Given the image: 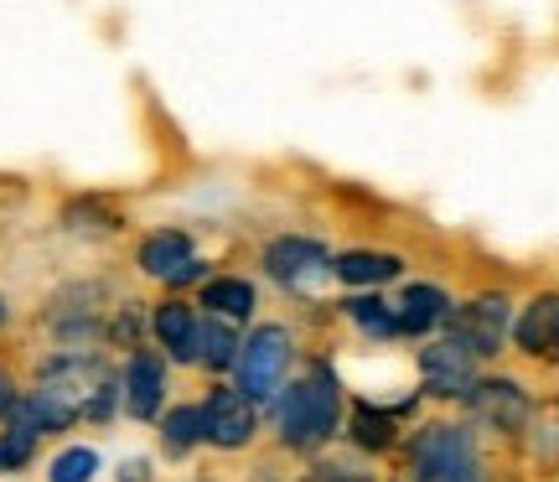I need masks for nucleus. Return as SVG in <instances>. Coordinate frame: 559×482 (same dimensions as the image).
Returning <instances> with one entry per match:
<instances>
[{"label": "nucleus", "mask_w": 559, "mask_h": 482, "mask_svg": "<svg viewBox=\"0 0 559 482\" xmlns=\"http://www.w3.org/2000/svg\"><path fill=\"white\" fill-rule=\"evenodd\" d=\"M264 410H270L275 442L285 446V451H296V457H317L332 436H342V415H347L337 368H332L326 358L311 363V368H306L300 379L285 384Z\"/></svg>", "instance_id": "f257e3e1"}, {"label": "nucleus", "mask_w": 559, "mask_h": 482, "mask_svg": "<svg viewBox=\"0 0 559 482\" xmlns=\"http://www.w3.org/2000/svg\"><path fill=\"white\" fill-rule=\"evenodd\" d=\"M415 482H487L477 431L466 421H425L404 436Z\"/></svg>", "instance_id": "f03ea898"}, {"label": "nucleus", "mask_w": 559, "mask_h": 482, "mask_svg": "<svg viewBox=\"0 0 559 482\" xmlns=\"http://www.w3.org/2000/svg\"><path fill=\"white\" fill-rule=\"evenodd\" d=\"M290 363H296V332L285 321H260L243 332L239 363H234V389L243 400L270 404L290 384Z\"/></svg>", "instance_id": "7ed1b4c3"}, {"label": "nucleus", "mask_w": 559, "mask_h": 482, "mask_svg": "<svg viewBox=\"0 0 559 482\" xmlns=\"http://www.w3.org/2000/svg\"><path fill=\"white\" fill-rule=\"evenodd\" d=\"M104 317H109V285L68 281L41 306V332L58 348H104Z\"/></svg>", "instance_id": "20e7f679"}, {"label": "nucleus", "mask_w": 559, "mask_h": 482, "mask_svg": "<svg viewBox=\"0 0 559 482\" xmlns=\"http://www.w3.org/2000/svg\"><path fill=\"white\" fill-rule=\"evenodd\" d=\"M513 332V302L502 291H481L472 302H456L451 317L440 327V338H451L456 348H466L472 358H498L502 353V338Z\"/></svg>", "instance_id": "39448f33"}, {"label": "nucleus", "mask_w": 559, "mask_h": 482, "mask_svg": "<svg viewBox=\"0 0 559 482\" xmlns=\"http://www.w3.org/2000/svg\"><path fill=\"white\" fill-rule=\"evenodd\" d=\"M198 415H202V446H213V451H243L260 436V404L243 400L234 384H213L198 400Z\"/></svg>", "instance_id": "423d86ee"}, {"label": "nucleus", "mask_w": 559, "mask_h": 482, "mask_svg": "<svg viewBox=\"0 0 559 482\" xmlns=\"http://www.w3.org/2000/svg\"><path fill=\"white\" fill-rule=\"evenodd\" d=\"M419 395L425 400H445V404H461L466 395H472V384L481 379V363L466 353V348H456L451 338H436L419 348Z\"/></svg>", "instance_id": "0eeeda50"}, {"label": "nucleus", "mask_w": 559, "mask_h": 482, "mask_svg": "<svg viewBox=\"0 0 559 482\" xmlns=\"http://www.w3.org/2000/svg\"><path fill=\"white\" fill-rule=\"evenodd\" d=\"M120 389H124V415H130V421L156 425L160 415H166V395H171V363L160 358V348H135V353H124Z\"/></svg>", "instance_id": "6e6552de"}, {"label": "nucleus", "mask_w": 559, "mask_h": 482, "mask_svg": "<svg viewBox=\"0 0 559 482\" xmlns=\"http://www.w3.org/2000/svg\"><path fill=\"white\" fill-rule=\"evenodd\" d=\"M466 415L487 431H498V436H519L528 431L534 421V400H528V389L519 379H508V374H492V379H477L472 384V395H466Z\"/></svg>", "instance_id": "1a4fd4ad"}, {"label": "nucleus", "mask_w": 559, "mask_h": 482, "mask_svg": "<svg viewBox=\"0 0 559 482\" xmlns=\"http://www.w3.org/2000/svg\"><path fill=\"white\" fill-rule=\"evenodd\" d=\"M260 270L285 291H300L317 275H332V249L311 234H275V239L260 249Z\"/></svg>", "instance_id": "9d476101"}, {"label": "nucleus", "mask_w": 559, "mask_h": 482, "mask_svg": "<svg viewBox=\"0 0 559 482\" xmlns=\"http://www.w3.org/2000/svg\"><path fill=\"white\" fill-rule=\"evenodd\" d=\"M198 327H202V311L187 296H166V302L151 306V338H156L160 358L177 363V368L198 363Z\"/></svg>", "instance_id": "9b49d317"}, {"label": "nucleus", "mask_w": 559, "mask_h": 482, "mask_svg": "<svg viewBox=\"0 0 559 482\" xmlns=\"http://www.w3.org/2000/svg\"><path fill=\"white\" fill-rule=\"evenodd\" d=\"M404 415H409V404H379V400H353L347 404V415H342V436L358 446V451H368V457H383V451H394L400 446V425Z\"/></svg>", "instance_id": "f8f14e48"}, {"label": "nucleus", "mask_w": 559, "mask_h": 482, "mask_svg": "<svg viewBox=\"0 0 559 482\" xmlns=\"http://www.w3.org/2000/svg\"><path fill=\"white\" fill-rule=\"evenodd\" d=\"M513 348L523 358H559V291H539L534 302H523V311L513 317Z\"/></svg>", "instance_id": "ddd939ff"}, {"label": "nucleus", "mask_w": 559, "mask_h": 482, "mask_svg": "<svg viewBox=\"0 0 559 482\" xmlns=\"http://www.w3.org/2000/svg\"><path fill=\"white\" fill-rule=\"evenodd\" d=\"M451 296H445V285L436 281H409L400 285V302H394V321H400V338H430L445 327L451 317Z\"/></svg>", "instance_id": "4468645a"}, {"label": "nucleus", "mask_w": 559, "mask_h": 482, "mask_svg": "<svg viewBox=\"0 0 559 482\" xmlns=\"http://www.w3.org/2000/svg\"><path fill=\"white\" fill-rule=\"evenodd\" d=\"M400 275L404 255H394V249H342V255H332V281H342L347 291H379Z\"/></svg>", "instance_id": "2eb2a0df"}, {"label": "nucleus", "mask_w": 559, "mask_h": 482, "mask_svg": "<svg viewBox=\"0 0 559 482\" xmlns=\"http://www.w3.org/2000/svg\"><path fill=\"white\" fill-rule=\"evenodd\" d=\"M187 260H198V239L187 228H151L135 244V270L151 281H166L171 270H181Z\"/></svg>", "instance_id": "dca6fc26"}, {"label": "nucleus", "mask_w": 559, "mask_h": 482, "mask_svg": "<svg viewBox=\"0 0 559 482\" xmlns=\"http://www.w3.org/2000/svg\"><path fill=\"white\" fill-rule=\"evenodd\" d=\"M254 306H260V291H254V281H243V275H207L198 285V311L234 321V327H243V321L254 317Z\"/></svg>", "instance_id": "f3484780"}, {"label": "nucleus", "mask_w": 559, "mask_h": 482, "mask_svg": "<svg viewBox=\"0 0 559 482\" xmlns=\"http://www.w3.org/2000/svg\"><path fill=\"white\" fill-rule=\"evenodd\" d=\"M239 348H243V332L234 327V321L207 317V311H202V327H198V363H192V368H202V374L223 379V374H234V363H239Z\"/></svg>", "instance_id": "a211bd4d"}, {"label": "nucleus", "mask_w": 559, "mask_h": 482, "mask_svg": "<svg viewBox=\"0 0 559 482\" xmlns=\"http://www.w3.org/2000/svg\"><path fill=\"white\" fill-rule=\"evenodd\" d=\"M156 436H160V457H171V462H187L192 451L202 446V415L192 400L181 404H166V415L156 421Z\"/></svg>", "instance_id": "6ab92c4d"}, {"label": "nucleus", "mask_w": 559, "mask_h": 482, "mask_svg": "<svg viewBox=\"0 0 559 482\" xmlns=\"http://www.w3.org/2000/svg\"><path fill=\"white\" fill-rule=\"evenodd\" d=\"M342 317L373 342H400V321H394V302H383L379 291H353L342 302Z\"/></svg>", "instance_id": "aec40b11"}, {"label": "nucleus", "mask_w": 559, "mask_h": 482, "mask_svg": "<svg viewBox=\"0 0 559 482\" xmlns=\"http://www.w3.org/2000/svg\"><path fill=\"white\" fill-rule=\"evenodd\" d=\"M151 338V306L145 302H115L109 317H104V348H120V353H135Z\"/></svg>", "instance_id": "412c9836"}, {"label": "nucleus", "mask_w": 559, "mask_h": 482, "mask_svg": "<svg viewBox=\"0 0 559 482\" xmlns=\"http://www.w3.org/2000/svg\"><path fill=\"white\" fill-rule=\"evenodd\" d=\"M62 228H68V234H94V239H104V234H120L124 219L99 198H73L62 208Z\"/></svg>", "instance_id": "4be33fe9"}, {"label": "nucleus", "mask_w": 559, "mask_h": 482, "mask_svg": "<svg viewBox=\"0 0 559 482\" xmlns=\"http://www.w3.org/2000/svg\"><path fill=\"white\" fill-rule=\"evenodd\" d=\"M37 446H41L37 431H26L21 421H5V431H0V478L26 472V467L37 462Z\"/></svg>", "instance_id": "5701e85b"}, {"label": "nucleus", "mask_w": 559, "mask_h": 482, "mask_svg": "<svg viewBox=\"0 0 559 482\" xmlns=\"http://www.w3.org/2000/svg\"><path fill=\"white\" fill-rule=\"evenodd\" d=\"M104 472L94 446H62L58 457L47 462V482H94Z\"/></svg>", "instance_id": "b1692460"}, {"label": "nucleus", "mask_w": 559, "mask_h": 482, "mask_svg": "<svg viewBox=\"0 0 559 482\" xmlns=\"http://www.w3.org/2000/svg\"><path fill=\"white\" fill-rule=\"evenodd\" d=\"M300 482H379V472L362 462V457H311Z\"/></svg>", "instance_id": "393cba45"}, {"label": "nucleus", "mask_w": 559, "mask_h": 482, "mask_svg": "<svg viewBox=\"0 0 559 482\" xmlns=\"http://www.w3.org/2000/svg\"><path fill=\"white\" fill-rule=\"evenodd\" d=\"M124 410V389H120V368L109 374V379L88 395V404H83V421L88 425H115V415Z\"/></svg>", "instance_id": "a878e982"}, {"label": "nucleus", "mask_w": 559, "mask_h": 482, "mask_svg": "<svg viewBox=\"0 0 559 482\" xmlns=\"http://www.w3.org/2000/svg\"><path fill=\"white\" fill-rule=\"evenodd\" d=\"M207 275H213V270H207V260H202V255H198V260H187V264H181V270H171V275H166V281H160V285H166L171 296H181L187 285H202V281H207Z\"/></svg>", "instance_id": "bb28decb"}, {"label": "nucleus", "mask_w": 559, "mask_h": 482, "mask_svg": "<svg viewBox=\"0 0 559 482\" xmlns=\"http://www.w3.org/2000/svg\"><path fill=\"white\" fill-rule=\"evenodd\" d=\"M21 395H26V389H21V379L5 368V363H0V421H11V415H16Z\"/></svg>", "instance_id": "cd10ccee"}, {"label": "nucleus", "mask_w": 559, "mask_h": 482, "mask_svg": "<svg viewBox=\"0 0 559 482\" xmlns=\"http://www.w3.org/2000/svg\"><path fill=\"white\" fill-rule=\"evenodd\" d=\"M115 482H151V462H145V457H130V462H120Z\"/></svg>", "instance_id": "c85d7f7f"}, {"label": "nucleus", "mask_w": 559, "mask_h": 482, "mask_svg": "<svg viewBox=\"0 0 559 482\" xmlns=\"http://www.w3.org/2000/svg\"><path fill=\"white\" fill-rule=\"evenodd\" d=\"M11 317H16V311H11V302H5V296H0V332H5V327H11Z\"/></svg>", "instance_id": "c756f323"}, {"label": "nucleus", "mask_w": 559, "mask_h": 482, "mask_svg": "<svg viewBox=\"0 0 559 482\" xmlns=\"http://www.w3.org/2000/svg\"><path fill=\"white\" fill-rule=\"evenodd\" d=\"M400 482H415V478H400Z\"/></svg>", "instance_id": "7c9ffc66"}, {"label": "nucleus", "mask_w": 559, "mask_h": 482, "mask_svg": "<svg viewBox=\"0 0 559 482\" xmlns=\"http://www.w3.org/2000/svg\"><path fill=\"white\" fill-rule=\"evenodd\" d=\"M198 482H207V478H198Z\"/></svg>", "instance_id": "2f4dec72"}]
</instances>
